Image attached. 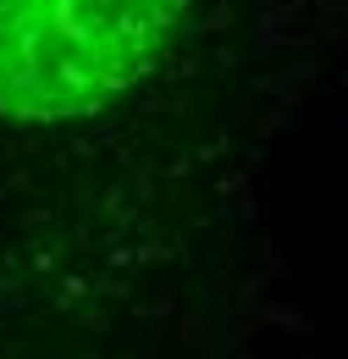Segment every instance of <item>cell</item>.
<instances>
[{
  "instance_id": "obj_1",
  "label": "cell",
  "mask_w": 348,
  "mask_h": 359,
  "mask_svg": "<svg viewBox=\"0 0 348 359\" xmlns=\"http://www.w3.org/2000/svg\"><path fill=\"white\" fill-rule=\"evenodd\" d=\"M194 0H0V116H94L149 78Z\"/></svg>"
}]
</instances>
